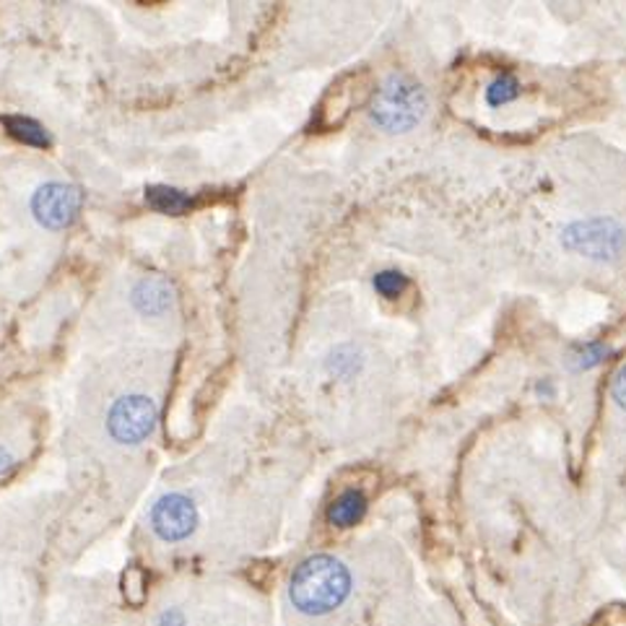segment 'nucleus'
I'll return each instance as SVG.
<instances>
[{"instance_id":"f257e3e1","label":"nucleus","mask_w":626,"mask_h":626,"mask_svg":"<svg viewBox=\"0 0 626 626\" xmlns=\"http://www.w3.org/2000/svg\"><path fill=\"white\" fill-rule=\"evenodd\" d=\"M348 592H352L348 567L328 554L305 559L289 580V601L305 616L331 614L341 609Z\"/></svg>"},{"instance_id":"f03ea898","label":"nucleus","mask_w":626,"mask_h":626,"mask_svg":"<svg viewBox=\"0 0 626 626\" xmlns=\"http://www.w3.org/2000/svg\"><path fill=\"white\" fill-rule=\"evenodd\" d=\"M427 114V91L410 76H390L375 94L372 120L388 133H406Z\"/></svg>"},{"instance_id":"7ed1b4c3","label":"nucleus","mask_w":626,"mask_h":626,"mask_svg":"<svg viewBox=\"0 0 626 626\" xmlns=\"http://www.w3.org/2000/svg\"><path fill=\"white\" fill-rule=\"evenodd\" d=\"M157 406L146 395H123L107 416L110 434L123 444H138L157 427Z\"/></svg>"},{"instance_id":"20e7f679","label":"nucleus","mask_w":626,"mask_h":626,"mask_svg":"<svg viewBox=\"0 0 626 626\" xmlns=\"http://www.w3.org/2000/svg\"><path fill=\"white\" fill-rule=\"evenodd\" d=\"M198 528V507L185 494H167L154 504L151 530L164 543H177L191 538Z\"/></svg>"},{"instance_id":"39448f33","label":"nucleus","mask_w":626,"mask_h":626,"mask_svg":"<svg viewBox=\"0 0 626 626\" xmlns=\"http://www.w3.org/2000/svg\"><path fill=\"white\" fill-rule=\"evenodd\" d=\"M564 242L572 250L590 255V258H616V253L624 247V232L614 221L592 219L572 224L564 234Z\"/></svg>"},{"instance_id":"423d86ee","label":"nucleus","mask_w":626,"mask_h":626,"mask_svg":"<svg viewBox=\"0 0 626 626\" xmlns=\"http://www.w3.org/2000/svg\"><path fill=\"white\" fill-rule=\"evenodd\" d=\"M81 208V193L73 185L50 183L42 185L32 198L35 219L47 229H65L76 219Z\"/></svg>"},{"instance_id":"0eeeda50","label":"nucleus","mask_w":626,"mask_h":626,"mask_svg":"<svg viewBox=\"0 0 626 626\" xmlns=\"http://www.w3.org/2000/svg\"><path fill=\"white\" fill-rule=\"evenodd\" d=\"M133 305L144 315H161L172 305V289L161 279H146L133 289Z\"/></svg>"},{"instance_id":"6e6552de","label":"nucleus","mask_w":626,"mask_h":626,"mask_svg":"<svg viewBox=\"0 0 626 626\" xmlns=\"http://www.w3.org/2000/svg\"><path fill=\"white\" fill-rule=\"evenodd\" d=\"M367 513V496L361 494V491H343V494L339 496L331 504V510H328V520H331V525H339V528H352V525H356L365 517Z\"/></svg>"},{"instance_id":"1a4fd4ad","label":"nucleus","mask_w":626,"mask_h":626,"mask_svg":"<svg viewBox=\"0 0 626 626\" xmlns=\"http://www.w3.org/2000/svg\"><path fill=\"white\" fill-rule=\"evenodd\" d=\"M146 200L154 211H161V213H183L191 208V198H187V195L174 191V187H164V185L148 187Z\"/></svg>"},{"instance_id":"9d476101","label":"nucleus","mask_w":626,"mask_h":626,"mask_svg":"<svg viewBox=\"0 0 626 626\" xmlns=\"http://www.w3.org/2000/svg\"><path fill=\"white\" fill-rule=\"evenodd\" d=\"M5 127H9V133L13 138L24 140V144H29V146L50 144V138H47L42 125L35 123V120H29V118H5Z\"/></svg>"},{"instance_id":"9b49d317","label":"nucleus","mask_w":626,"mask_h":626,"mask_svg":"<svg viewBox=\"0 0 626 626\" xmlns=\"http://www.w3.org/2000/svg\"><path fill=\"white\" fill-rule=\"evenodd\" d=\"M408 286V279L398 271H382L380 275L375 279V289L380 292L382 296H388V299H393V296H398L403 289Z\"/></svg>"},{"instance_id":"f8f14e48","label":"nucleus","mask_w":626,"mask_h":626,"mask_svg":"<svg viewBox=\"0 0 626 626\" xmlns=\"http://www.w3.org/2000/svg\"><path fill=\"white\" fill-rule=\"evenodd\" d=\"M515 97H517V81L513 76L496 78L494 84L489 86V102L494 105V107L513 102Z\"/></svg>"},{"instance_id":"ddd939ff","label":"nucleus","mask_w":626,"mask_h":626,"mask_svg":"<svg viewBox=\"0 0 626 626\" xmlns=\"http://www.w3.org/2000/svg\"><path fill=\"white\" fill-rule=\"evenodd\" d=\"M614 401L622 408H626V367L618 369V375H616V380H614Z\"/></svg>"},{"instance_id":"4468645a","label":"nucleus","mask_w":626,"mask_h":626,"mask_svg":"<svg viewBox=\"0 0 626 626\" xmlns=\"http://www.w3.org/2000/svg\"><path fill=\"white\" fill-rule=\"evenodd\" d=\"M13 468V457L5 447H0V474H9Z\"/></svg>"}]
</instances>
